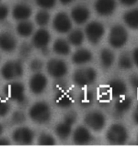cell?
<instances>
[{
    "label": "cell",
    "mask_w": 138,
    "mask_h": 156,
    "mask_svg": "<svg viewBox=\"0 0 138 156\" xmlns=\"http://www.w3.org/2000/svg\"><path fill=\"white\" fill-rule=\"evenodd\" d=\"M57 104L61 107H68L72 104V100L70 97L68 96H60V98L58 97L57 99Z\"/></svg>",
    "instance_id": "obj_36"
},
{
    "label": "cell",
    "mask_w": 138,
    "mask_h": 156,
    "mask_svg": "<svg viewBox=\"0 0 138 156\" xmlns=\"http://www.w3.org/2000/svg\"><path fill=\"white\" fill-rule=\"evenodd\" d=\"M26 120V116L24 112L16 111L13 112L12 115V122L14 124H21Z\"/></svg>",
    "instance_id": "obj_32"
},
{
    "label": "cell",
    "mask_w": 138,
    "mask_h": 156,
    "mask_svg": "<svg viewBox=\"0 0 138 156\" xmlns=\"http://www.w3.org/2000/svg\"><path fill=\"white\" fill-rule=\"evenodd\" d=\"M133 105V100L130 97L124 95L117 98V101L115 103V112L117 114L123 115L129 112Z\"/></svg>",
    "instance_id": "obj_21"
},
{
    "label": "cell",
    "mask_w": 138,
    "mask_h": 156,
    "mask_svg": "<svg viewBox=\"0 0 138 156\" xmlns=\"http://www.w3.org/2000/svg\"><path fill=\"white\" fill-rule=\"evenodd\" d=\"M37 144L40 146H54L55 145V140L51 134L43 133L39 135Z\"/></svg>",
    "instance_id": "obj_30"
},
{
    "label": "cell",
    "mask_w": 138,
    "mask_h": 156,
    "mask_svg": "<svg viewBox=\"0 0 138 156\" xmlns=\"http://www.w3.org/2000/svg\"><path fill=\"white\" fill-rule=\"evenodd\" d=\"M23 74L24 67L19 60L7 61L1 69V75L7 80H13L20 78Z\"/></svg>",
    "instance_id": "obj_4"
},
{
    "label": "cell",
    "mask_w": 138,
    "mask_h": 156,
    "mask_svg": "<svg viewBox=\"0 0 138 156\" xmlns=\"http://www.w3.org/2000/svg\"><path fill=\"white\" fill-rule=\"evenodd\" d=\"M17 41L15 36L9 32L0 33V49L6 53H11L16 50Z\"/></svg>",
    "instance_id": "obj_16"
},
{
    "label": "cell",
    "mask_w": 138,
    "mask_h": 156,
    "mask_svg": "<svg viewBox=\"0 0 138 156\" xmlns=\"http://www.w3.org/2000/svg\"><path fill=\"white\" fill-rule=\"evenodd\" d=\"M109 90L115 98H119L126 94L127 85L124 81L120 79H112L109 81Z\"/></svg>",
    "instance_id": "obj_19"
},
{
    "label": "cell",
    "mask_w": 138,
    "mask_h": 156,
    "mask_svg": "<svg viewBox=\"0 0 138 156\" xmlns=\"http://www.w3.org/2000/svg\"><path fill=\"white\" fill-rule=\"evenodd\" d=\"M119 2L125 7H131V6L136 4L138 2V0H119Z\"/></svg>",
    "instance_id": "obj_40"
},
{
    "label": "cell",
    "mask_w": 138,
    "mask_h": 156,
    "mask_svg": "<svg viewBox=\"0 0 138 156\" xmlns=\"http://www.w3.org/2000/svg\"><path fill=\"white\" fill-rule=\"evenodd\" d=\"M10 141L6 137H0V146H9Z\"/></svg>",
    "instance_id": "obj_42"
},
{
    "label": "cell",
    "mask_w": 138,
    "mask_h": 156,
    "mask_svg": "<svg viewBox=\"0 0 138 156\" xmlns=\"http://www.w3.org/2000/svg\"><path fill=\"white\" fill-rule=\"evenodd\" d=\"M2 132H3V127L1 124H0V136H1V134L2 133Z\"/></svg>",
    "instance_id": "obj_45"
},
{
    "label": "cell",
    "mask_w": 138,
    "mask_h": 156,
    "mask_svg": "<svg viewBox=\"0 0 138 156\" xmlns=\"http://www.w3.org/2000/svg\"><path fill=\"white\" fill-rule=\"evenodd\" d=\"M133 120L134 122L136 123V124L138 125V105L136 106V109H135V112L133 113Z\"/></svg>",
    "instance_id": "obj_43"
},
{
    "label": "cell",
    "mask_w": 138,
    "mask_h": 156,
    "mask_svg": "<svg viewBox=\"0 0 138 156\" xmlns=\"http://www.w3.org/2000/svg\"><path fill=\"white\" fill-rule=\"evenodd\" d=\"M77 115L74 112H68L67 114L64 115V117H63V120H65L68 123H70L72 124H74L76 121V118H77Z\"/></svg>",
    "instance_id": "obj_37"
},
{
    "label": "cell",
    "mask_w": 138,
    "mask_h": 156,
    "mask_svg": "<svg viewBox=\"0 0 138 156\" xmlns=\"http://www.w3.org/2000/svg\"><path fill=\"white\" fill-rule=\"evenodd\" d=\"M136 143L138 145V134H137V136H136Z\"/></svg>",
    "instance_id": "obj_46"
},
{
    "label": "cell",
    "mask_w": 138,
    "mask_h": 156,
    "mask_svg": "<svg viewBox=\"0 0 138 156\" xmlns=\"http://www.w3.org/2000/svg\"><path fill=\"white\" fill-rule=\"evenodd\" d=\"M36 3L42 9L49 10L55 6L56 0H36Z\"/></svg>",
    "instance_id": "obj_34"
},
{
    "label": "cell",
    "mask_w": 138,
    "mask_h": 156,
    "mask_svg": "<svg viewBox=\"0 0 138 156\" xmlns=\"http://www.w3.org/2000/svg\"><path fill=\"white\" fill-rule=\"evenodd\" d=\"M68 42L74 46H80L85 40V34L80 29L71 30L68 37Z\"/></svg>",
    "instance_id": "obj_27"
},
{
    "label": "cell",
    "mask_w": 138,
    "mask_h": 156,
    "mask_svg": "<svg viewBox=\"0 0 138 156\" xmlns=\"http://www.w3.org/2000/svg\"><path fill=\"white\" fill-rule=\"evenodd\" d=\"M6 93L10 99L21 104L25 102V88L20 82L10 83L6 86Z\"/></svg>",
    "instance_id": "obj_10"
},
{
    "label": "cell",
    "mask_w": 138,
    "mask_h": 156,
    "mask_svg": "<svg viewBox=\"0 0 138 156\" xmlns=\"http://www.w3.org/2000/svg\"><path fill=\"white\" fill-rule=\"evenodd\" d=\"M29 115L36 124H47L51 118V107L46 102H37L30 107Z\"/></svg>",
    "instance_id": "obj_1"
},
{
    "label": "cell",
    "mask_w": 138,
    "mask_h": 156,
    "mask_svg": "<svg viewBox=\"0 0 138 156\" xmlns=\"http://www.w3.org/2000/svg\"><path fill=\"white\" fill-rule=\"evenodd\" d=\"M43 68V62L39 58H34L29 63V68L33 73H40Z\"/></svg>",
    "instance_id": "obj_33"
},
{
    "label": "cell",
    "mask_w": 138,
    "mask_h": 156,
    "mask_svg": "<svg viewBox=\"0 0 138 156\" xmlns=\"http://www.w3.org/2000/svg\"><path fill=\"white\" fill-rule=\"evenodd\" d=\"M33 46H34L33 44H29V42H23L19 46V55L24 58H29V56L31 55Z\"/></svg>",
    "instance_id": "obj_31"
},
{
    "label": "cell",
    "mask_w": 138,
    "mask_h": 156,
    "mask_svg": "<svg viewBox=\"0 0 138 156\" xmlns=\"http://www.w3.org/2000/svg\"><path fill=\"white\" fill-rule=\"evenodd\" d=\"M73 126V124L68 123L65 120L58 123L55 127V133L58 136V137L61 140H67V139L71 136V134L73 133V129L72 127Z\"/></svg>",
    "instance_id": "obj_22"
},
{
    "label": "cell",
    "mask_w": 138,
    "mask_h": 156,
    "mask_svg": "<svg viewBox=\"0 0 138 156\" xmlns=\"http://www.w3.org/2000/svg\"><path fill=\"white\" fill-rule=\"evenodd\" d=\"M85 34L88 41L95 46L99 43L104 36L105 28L102 23L98 21H92L86 25Z\"/></svg>",
    "instance_id": "obj_6"
},
{
    "label": "cell",
    "mask_w": 138,
    "mask_h": 156,
    "mask_svg": "<svg viewBox=\"0 0 138 156\" xmlns=\"http://www.w3.org/2000/svg\"><path fill=\"white\" fill-rule=\"evenodd\" d=\"M53 28L58 34L69 33L73 28L72 20L66 13L58 12L53 20Z\"/></svg>",
    "instance_id": "obj_12"
},
{
    "label": "cell",
    "mask_w": 138,
    "mask_h": 156,
    "mask_svg": "<svg viewBox=\"0 0 138 156\" xmlns=\"http://www.w3.org/2000/svg\"><path fill=\"white\" fill-rule=\"evenodd\" d=\"M50 19H51V16L49 12L44 9L39 11L35 16V21L37 24L40 27L46 26L50 22Z\"/></svg>",
    "instance_id": "obj_29"
},
{
    "label": "cell",
    "mask_w": 138,
    "mask_h": 156,
    "mask_svg": "<svg viewBox=\"0 0 138 156\" xmlns=\"http://www.w3.org/2000/svg\"><path fill=\"white\" fill-rule=\"evenodd\" d=\"M47 83L46 76L41 73H35L29 80V89L34 94H41L46 90Z\"/></svg>",
    "instance_id": "obj_13"
},
{
    "label": "cell",
    "mask_w": 138,
    "mask_h": 156,
    "mask_svg": "<svg viewBox=\"0 0 138 156\" xmlns=\"http://www.w3.org/2000/svg\"><path fill=\"white\" fill-rule=\"evenodd\" d=\"M129 133L126 128L120 124H114L107 132V140L112 145H124L126 143Z\"/></svg>",
    "instance_id": "obj_2"
},
{
    "label": "cell",
    "mask_w": 138,
    "mask_h": 156,
    "mask_svg": "<svg viewBox=\"0 0 138 156\" xmlns=\"http://www.w3.org/2000/svg\"><path fill=\"white\" fill-rule=\"evenodd\" d=\"M132 56H133V59L134 64L138 67V47L135 48L133 51V54H132Z\"/></svg>",
    "instance_id": "obj_41"
},
{
    "label": "cell",
    "mask_w": 138,
    "mask_h": 156,
    "mask_svg": "<svg viewBox=\"0 0 138 156\" xmlns=\"http://www.w3.org/2000/svg\"><path fill=\"white\" fill-rule=\"evenodd\" d=\"M9 13V9L6 5H0V21H2L6 20V18L8 16Z\"/></svg>",
    "instance_id": "obj_38"
},
{
    "label": "cell",
    "mask_w": 138,
    "mask_h": 156,
    "mask_svg": "<svg viewBox=\"0 0 138 156\" xmlns=\"http://www.w3.org/2000/svg\"><path fill=\"white\" fill-rule=\"evenodd\" d=\"M124 23L132 29H138V8H134L128 12L123 16Z\"/></svg>",
    "instance_id": "obj_25"
},
{
    "label": "cell",
    "mask_w": 138,
    "mask_h": 156,
    "mask_svg": "<svg viewBox=\"0 0 138 156\" xmlns=\"http://www.w3.org/2000/svg\"><path fill=\"white\" fill-rule=\"evenodd\" d=\"M95 11L102 16H108L114 13L116 8L115 0H96Z\"/></svg>",
    "instance_id": "obj_14"
},
{
    "label": "cell",
    "mask_w": 138,
    "mask_h": 156,
    "mask_svg": "<svg viewBox=\"0 0 138 156\" xmlns=\"http://www.w3.org/2000/svg\"><path fill=\"white\" fill-rule=\"evenodd\" d=\"M106 117L102 112L93 111L85 115L84 123L87 128L94 132H100L106 125Z\"/></svg>",
    "instance_id": "obj_7"
},
{
    "label": "cell",
    "mask_w": 138,
    "mask_h": 156,
    "mask_svg": "<svg viewBox=\"0 0 138 156\" xmlns=\"http://www.w3.org/2000/svg\"><path fill=\"white\" fill-rule=\"evenodd\" d=\"M74 0H59V2L63 5H68L70 4L71 2H73Z\"/></svg>",
    "instance_id": "obj_44"
},
{
    "label": "cell",
    "mask_w": 138,
    "mask_h": 156,
    "mask_svg": "<svg viewBox=\"0 0 138 156\" xmlns=\"http://www.w3.org/2000/svg\"><path fill=\"white\" fill-rule=\"evenodd\" d=\"M46 70L51 76L60 79L67 75L68 71V64L65 61L60 58H52L47 62Z\"/></svg>",
    "instance_id": "obj_9"
},
{
    "label": "cell",
    "mask_w": 138,
    "mask_h": 156,
    "mask_svg": "<svg viewBox=\"0 0 138 156\" xmlns=\"http://www.w3.org/2000/svg\"><path fill=\"white\" fill-rule=\"evenodd\" d=\"M129 83L133 89L138 90V75L137 74H133L129 77Z\"/></svg>",
    "instance_id": "obj_39"
},
{
    "label": "cell",
    "mask_w": 138,
    "mask_h": 156,
    "mask_svg": "<svg viewBox=\"0 0 138 156\" xmlns=\"http://www.w3.org/2000/svg\"><path fill=\"white\" fill-rule=\"evenodd\" d=\"M134 63L133 59V56L129 52H123L119 55V68L124 70H129L133 68Z\"/></svg>",
    "instance_id": "obj_28"
},
{
    "label": "cell",
    "mask_w": 138,
    "mask_h": 156,
    "mask_svg": "<svg viewBox=\"0 0 138 156\" xmlns=\"http://www.w3.org/2000/svg\"><path fill=\"white\" fill-rule=\"evenodd\" d=\"M34 24L31 21H29V20L19 21V23L16 26L17 34L23 37H28L31 36L32 34H34Z\"/></svg>",
    "instance_id": "obj_26"
},
{
    "label": "cell",
    "mask_w": 138,
    "mask_h": 156,
    "mask_svg": "<svg viewBox=\"0 0 138 156\" xmlns=\"http://www.w3.org/2000/svg\"><path fill=\"white\" fill-rule=\"evenodd\" d=\"M70 45L71 44L68 42V41H66L65 39H56L53 44V51L58 55H68L71 51Z\"/></svg>",
    "instance_id": "obj_23"
},
{
    "label": "cell",
    "mask_w": 138,
    "mask_h": 156,
    "mask_svg": "<svg viewBox=\"0 0 138 156\" xmlns=\"http://www.w3.org/2000/svg\"><path fill=\"white\" fill-rule=\"evenodd\" d=\"M90 16V10L85 6L78 5L76 6L71 11V16L76 24H84L87 22Z\"/></svg>",
    "instance_id": "obj_17"
},
{
    "label": "cell",
    "mask_w": 138,
    "mask_h": 156,
    "mask_svg": "<svg viewBox=\"0 0 138 156\" xmlns=\"http://www.w3.org/2000/svg\"><path fill=\"white\" fill-rule=\"evenodd\" d=\"M11 107L7 101L0 98V117L6 116L10 112Z\"/></svg>",
    "instance_id": "obj_35"
},
{
    "label": "cell",
    "mask_w": 138,
    "mask_h": 156,
    "mask_svg": "<svg viewBox=\"0 0 138 156\" xmlns=\"http://www.w3.org/2000/svg\"><path fill=\"white\" fill-rule=\"evenodd\" d=\"M93 59V54L88 49H79L73 55L72 61L76 65H83Z\"/></svg>",
    "instance_id": "obj_20"
},
{
    "label": "cell",
    "mask_w": 138,
    "mask_h": 156,
    "mask_svg": "<svg viewBox=\"0 0 138 156\" xmlns=\"http://www.w3.org/2000/svg\"><path fill=\"white\" fill-rule=\"evenodd\" d=\"M97 78L96 71L90 67L79 68L73 73V81L79 86H87L94 82Z\"/></svg>",
    "instance_id": "obj_5"
},
{
    "label": "cell",
    "mask_w": 138,
    "mask_h": 156,
    "mask_svg": "<svg viewBox=\"0 0 138 156\" xmlns=\"http://www.w3.org/2000/svg\"><path fill=\"white\" fill-rule=\"evenodd\" d=\"M115 61V55L110 49H102L100 52V63L105 69H108L113 65Z\"/></svg>",
    "instance_id": "obj_24"
},
{
    "label": "cell",
    "mask_w": 138,
    "mask_h": 156,
    "mask_svg": "<svg viewBox=\"0 0 138 156\" xmlns=\"http://www.w3.org/2000/svg\"><path fill=\"white\" fill-rule=\"evenodd\" d=\"M129 34L126 29L120 24H115L110 30L108 41L114 48H121L127 43Z\"/></svg>",
    "instance_id": "obj_3"
},
{
    "label": "cell",
    "mask_w": 138,
    "mask_h": 156,
    "mask_svg": "<svg viewBox=\"0 0 138 156\" xmlns=\"http://www.w3.org/2000/svg\"><path fill=\"white\" fill-rule=\"evenodd\" d=\"M12 17L16 20H26L31 16L32 9L29 5L24 3H19L16 4L12 9Z\"/></svg>",
    "instance_id": "obj_18"
},
{
    "label": "cell",
    "mask_w": 138,
    "mask_h": 156,
    "mask_svg": "<svg viewBox=\"0 0 138 156\" xmlns=\"http://www.w3.org/2000/svg\"><path fill=\"white\" fill-rule=\"evenodd\" d=\"M12 139L19 145H31L34 140V133L29 128L20 127L12 133Z\"/></svg>",
    "instance_id": "obj_11"
},
{
    "label": "cell",
    "mask_w": 138,
    "mask_h": 156,
    "mask_svg": "<svg viewBox=\"0 0 138 156\" xmlns=\"http://www.w3.org/2000/svg\"><path fill=\"white\" fill-rule=\"evenodd\" d=\"M51 41V34L46 29L41 28L35 32L32 38V44L35 48L41 51L44 55L49 54L48 45Z\"/></svg>",
    "instance_id": "obj_8"
},
{
    "label": "cell",
    "mask_w": 138,
    "mask_h": 156,
    "mask_svg": "<svg viewBox=\"0 0 138 156\" xmlns=\"http://www.w3.org/2000/svg\"><path fill=\"white\" fill-rule=\"evenodd\" d=\"M73 142L76 145H87L93 140V136L88 128L79 126L73 133Z\"/></svg>",
    "instance_id": "obj_15"
}]
</instances>
